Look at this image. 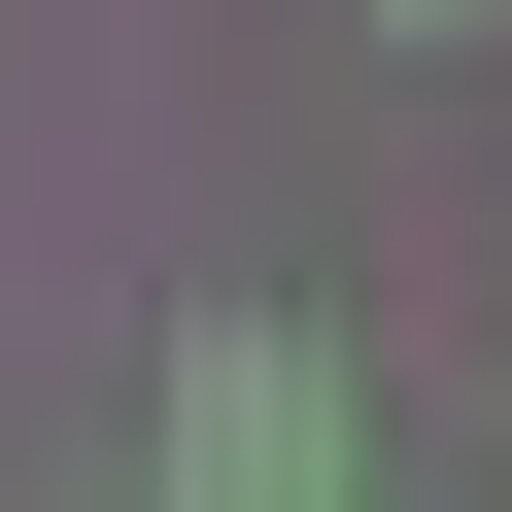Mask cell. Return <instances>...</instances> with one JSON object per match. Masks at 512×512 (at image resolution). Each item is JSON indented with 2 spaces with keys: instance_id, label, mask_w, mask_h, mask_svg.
<instances>
[{
  "instance_id": "2",
  "label": "cell",
  "mask_w": 512,
  "mask_h": 512,
  "mask_svg": "<svg viewBox=\"0 0 512 512\" xmlns=\"http://www.w3.org/2000/svg\"><path fill=\"white\" fill-rule=\"evenodd\" d=\"M410 35H478V0H410Z\"/></svg>"
},
{
  "instance_id": "1",
  "label": "cell",
  "mask_w": 512,
  "mask_h": 512,
  "mask_svg": "<svg viewBox=\"0 0 512 512\" xmlns=\"http://www.w3.org/2000/svg\"><path fill=\"white\" fill-rule=\"evenodd\" d=\"M171 512H342V376H308V308H205V342H171Z\"/></svg>"
}]
</instances>
